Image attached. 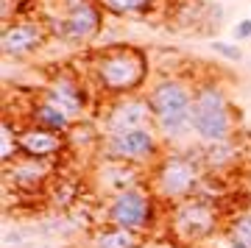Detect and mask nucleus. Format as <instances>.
I'll return each mask as SVG.
<instances>
[{
  "label": "nucleus",
  "instance_id": "nucleus-14",
  "mask_svg": "<svg viewBox=\"0 0 251 248\" xmlns=\"http://www.w3.org/2000/svg\"><path fill=\"white\" fill-rule=\"evenodd\" d=\"M25 123L28 125H39V128H48V131H56V134H70V128L75 125V120H73L64 109L56 106L48 95H42V89H39L34 100H28Z\"/></svg>",
  "mask_w": 251,
  "mask_h": 248
},
{
  "label": "nucleus",
  "instance_id": "nucleus-16",
  "mask_svg": "<svg viewBox=\"0 0 251 248\" xmlns=\"http://www.w3.org/2000/svg\"><path fill=\"white\" fill-rule=\"evenodd\" d=\"M81 201V181L75 176H53L45 190V204L53 212H70Z\"/></svg>",
  "mask_w": 251,
  "mask_h": 248
},
{
  "label": "nucleus",
  "instance_id": "nucleus-8",
  "mask_svg": "<svg viewBox=\"0 0 251 248\" xmlns=\"http://www.w3.org/2000/svg\"><path fill=\"white\" fill-rule=\"evenodd\" d=\"M103 17H106V11L98 6V0H87L70 11H62L59 17L56 14L45 17V23L50 28V36H56V39L70 45H87L100 34Z\"/></svg>",
  "mask_w": 251,
  "mask_h": 248
},
{
  "label": "nucleus",
  "instance_id": "nucleus-2",
  "mask_svg": "<svg viewBox=\"0 0 251 248\" xmlns=\"http://www.w3.org/2000/svg\"><path fill=\"white\" fill-rule=\"evenodd\" d=\"M153 112V128L162 142L179 145L193 137V103H196V84L184 75H162L145 92Z\"/></svg>",
  "mask_w": 251,
  "mask_h": 248
},
{
  "label": "nucleus",
  "instance_id": "nucleus-6",
  "mask_svg": "<svg viewBox=\"0 0 251 248\" xmlns=\"http://www.w3.org/2000/svg\"><path fill=\"white\" fill-rule=\"evenodd\" d=\"M221 229V209L206 198H190L168 209V234L181 246H198Z\"/></svg>",
  "mask_w": 251,
  "mask_h": 248
},
{
  "label": "nucleus",
  "instance_id": "nucleus-26",
  "mask_svg": "<svg viewBox=\"0 0 251 248\" xmlns=\"http://www.w3.org/2000/svg\"><path fill=\"white\" fill-rule=\"evenodd\" d=\"M39 248H56V246H39Z\"/></svg>",
  "mask_w": 251,
  "mask_h": 248
},
{
  "label": "nucleus",
  "instance_id": "nucleus-1",
  "mask_svg": "<svg viewBox=\"0 0 251 248\" xmlns=\"http://www.w3.org/2000/svg\"><path fill=\"white\" fill-rule=\"evenodd\" d=\"M90 67H92V87L106 100L143 92L148 73H151L148 56L137 45H126V42L100 48L98 53H92Z\"/></svg>",
  "mask_w": 251,
  "mask_h": 248
},
{
  "label": "nucleus",
  "instance_id": "nucleus-17",
  "mask_svg": "<svg viewBox=\"0 0 251 248\" xmlns=\"http://www.w3.org/2000/svg\"><path fill=\"white\" fill-rule=\"evenodd\" d=\"M243 151L240 145L234 140H226V142H215V145H201V162H204V170L206 173H226L232 170L237 162H240Z\"/></svg>",
  "mask_w": 251,
  "mask_h": 248
},
{
  "label": "nucleus",
  "instance_id": "nucleus-12",
  "mask_svg": "<svg viewBox=\"0 0 251 248\" xmlns=\"http://www.w3.org/2000/svg\"><path fill=\"white\" fill-rule=\"evenodd\" d=\"M42 95H48L59 109H64L75 123H78L81 117L87 115V109H90V89H87V84H84L73 70L56 73L53 78L42 87Z\"/></svg>",
  "mask_w": 251,
  "mask_h": 248
},
{
  "label": "nucleus",
  "instance_id": "nucleus-4",
  "mask_svg": "<svg viewBox=\"0 0 251 248\" xmlns=\"http://www.w3.org/2000/svg\"><path fill=\"white\" fill-rule=\"evenodd\" d=\"M237 115L234 103L221 81L204 78L196 84V103H193V140L198 145L234 140Z\"/></svg>",
  "mask_w": 251,
  "mask_h": 248
},
{
  "label": "nucleus",
  "instance_id": "nucleus-24",
  "mask_svg": "<svg viewBox=\"0 0 251 248\" xmlns=\"http://www.w3.org/2000/svg\"><path fill=\"white\" fill-rule=\"evenodd\" d=\"M81 3H87V0H59L62 11H70V9H75V6H81Z\"/></svg>",
  "mask_w": 251,
  "mask_h": 248
},
{
  "label": "nucleus",
  "instance_id": "nucleus-5",
  "mask_svg": "<svg viewBox=\"0 0 251 248\" xmlns=\"http://www.w3.org/2000/svg\"><path fill=\"white\" fill-rule=\"evenodd\" d=\"M159 206H162V201L153 195L148 181H143V184H134L128 190H123V193L112 195L106 201L103 218L112 226L145 234V231L153 229V223L159 221Z\"/></svg>",
  "mask_w": 251,
  "mask_h": 248
},
{
  "label": "nucleus",
  "instance_id": "nucleus-19",
  "mask_svg": "<svg viewBox=\"0 0 251 248\" xmlns=\"http://www.w3.org/2000/svg\"><path fill=\"white\" fill-rule=\"evenodd\" d=\"M98 6L106 11L109 17H145V14H151L156 6H159V0H98Z\"/></svg>",
  "mask_w": 251,
  "mask_h": 248
},
{
  "label": "nucleus",
  "instance_id": "nucleus-21",
  "mask_svg": "<svg viewBox=\"0 0 251 248\" xmlns=\"http://www.w3.org/2000/svg\"><path fill=\"white\" fill-rule=\"evenodd\" d=\"M226 234H229V240H237V243L251 248V212L234 215L232 223H229V229H226Z\"/></svg>",
  "mask_w": 251,
  "mask_h": 248
},
{
  "label": "nucleus",
  "instance_id": "nucleus-11",
  "mask_svg": "<svg viewBox=\"0 0 251 248\" xmlns=\"http://www.w3.org/2000/svg\"><path fill=\"white\" fill-rule=\"evenodd\" d=\"M53 170L56 162L17 156L11 165H3V187H6V193H17V195L42 193L53 181Z\"/></svg>",
  "mask_w": 251,
  "mask_h": 248
},
{
  "label": "nucleus",
  "instance_id": "nucleus-13",
  "mask_svg": "<svg viewBox=\"0 0 251 248\" xmlns=\"http://www.w3.org/2000/svg\"><path fill=\"white\" fill-rule=\"evenodd\" d=\"M17 148H20V156L39 159V162H56L64 151H70V142H67V134H56V131H48V128H39V125L20 123Z\"/></svg>",
  "mask_w": 251,
  "mask_h": 248
},
{
  "label": "nucleus",
  "instance_id": "nucleus-20",
  "mask_svg": "<svg viewBox=\"0 0 251 248\" xmlns=\"http://www.w3.org/2000/svg\"><path fill=\"white\" fill-rule=\"evenodd\" d=\"M17 134H20V125H14V120L6 115V120L0 125V142H3V145H0V162H3V165H11V162L20 156Z\"/></svg>",
  "mask_w": 251,
  "mask_h": 248
},
{
  "label": "nucleus",
  "instance_id": "nucleus-18",
  "mask_svg": "<svg viewBox=\"0 0 251 248\" xmlns=\"http://www.w3.org/2000/svg\"><path fill=\"white\" fill-rule=\"evenodd\" d=\"M140 246H143V234L112 226V223H103L98 229H92L90 234V248H140Z\"/></svg>",
  "mask_w": 251,
  "mask_h": 248
},
{
  "label": "nucleus",
  "instance_id": "nucleus-7",
  "mask_svg": "<svg viewBox=\"0 0 251 248\" xmlns=\"http://www.w3.org/2000/svg\"><path fill=\"white\" fill-rule=\"evenodd\" d=\"M100 156L103 159L128 162V165L145 170V168H153L165 156V142H162L159 131L153 125H148V128H131V131L115 134V137H103Z\"/></svg>",
  "mask_w": 251,
  "mask_h": 248
},
{
  "label": "nucleus",
  "instance_id": "nucleus-3",
  "mask_svg": "<svg viewBox=\"0 0 251 248\" xmlns=\"http://www.w3.org/2000/svg\"><path fill=\"white\" fill-rule=\"evenodd\" d=\"M204 176L206 170H204V162H201V151L196 153V148H187V151L165 153L148 170L145 181L153 190V195L162 201V206L171 209L176 204H184L190 198H196Z\"/></svg>",
  "mask_w": 251,
  "mask_h": 248
},
{
  "label": "nucleus",
  "instance_id": "nucleus-9",
  "mask_svg": "<svg viewBox=\"0 0 251 248\" xmlns=\"http://www.w3.org/2000/svg\"><path fill=\"white\" fill-rule=\"evenodd\" d=\"M148 125H153L151 103L143 92H137V95L109 100V106H103L98 128L103 137H115V134L131 131V128H148Z\"/></svg>",
  "mask_w": 251,
  "mask_h": 248
},
{
  "label": "nucleus",
  "instance_id": "nucleus-10",
  "mask_svg": "<svg viewBox=\"0 0 251 248\" xmlns=\"http://www.w3.org/2000/svg\"><path fill=\"white\" fill-rule=\"evenodd\" d=\"M50 39V28L45 20L17 17L11 23H3L0 28V53L6 59H28L39 48H45Z\"/></svg>",
  "mask_w": 251,
  "mask_h": 248
},
{
  "label": "nucleus",
  "instance_id": "nucleus-15",
  "mask_svg": "<svg viewBox=\"0 0 251 248\" xmlns=\"http://www.w3.org/2000/svg\"><path fill=\"white\" fill-rule=\"evenodd\" d=\"M95 178L100 181V190L109 193V198L115 193H123L128 187L134 184H143L148 176H143V168H134L128 162H120V159H103L95 170Z\"/></svg>",
  "mask_w": 251,
  "mask_h": 248
},
{
  "label": "nucleus",
  "instance_id": "nucleus-23",
  "mask_svg": "<svg viewBox=\"0 0 251 248\" xmlns=\"http://www.w3.org/2000/svg\"><path fill=\"white\" fill-rule=\"evenodd\" d=\"M234 39H237V42H243V39H251V17L240 20V23L234 25Z\"/></svg>",
  "mask_w": 251,
  "mask_h": 248
},
{
  "label": "nucleus",
  "instance_id": "nucleus-25",
  "mask_svg": "<svg viewBox=\"0 0 251 248\" xmlns=\"http://www.w3.org/2000/svg\"><path fill=\"white\" fill-rule=\"evenodd\" d=\"M226 248H249V246H243V243H237V240H226Z\"/></svg>",
  "mask_w": 251,
  "mask_h": 248
},
{
  "label": "nucleus",
  "instance_id": "nucleus-22",
  "mask_svg": "<svg viewBox=\"0 0 251 248\" xmlns=\"http://www.w3.org/2000/svg\"><path fill=\"white\" fill-rule=\"evenodd\" d=\"M209 48H212V53H218L221 59H226V62H240L243 59V48L237 42H221V39H212Z\"/></svg>",
  "mask_w": 251,
  "mask_h": 248
}]
</instances>
